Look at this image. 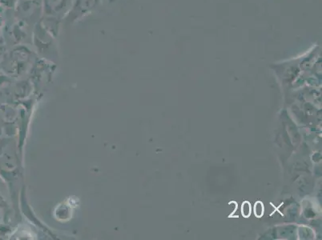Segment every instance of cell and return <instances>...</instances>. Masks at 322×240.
Returning <instances> with one entry per match:
<instances>
[{"instance_id":"cell-1","label":"cell","mask_w":322,"mask_h":240,"mask_svg":"<svg viewBox=\"0 0 322 240\" xmlns=\"http://www.w3.org/2000/svg\"><path fill=\"white\" fill-rule=\"evenodd\" d=\"M254 215L256 218H261L265 213V207L261 201H257L254 205Z\"/></svg>"},{"instance_id":"cell-2","label":"cell","mask_w":322,"mask_h":240,"mask_svg":"<svg viewBox=\"0 0 322 240\" xmlns=\"http://www.w3.org/2000/svg\"><path fill=\"white\" fill-rule=\"evenodd\" d=\"M252 207L251 203L249 201L243 202L241 205V215L244 218H249L251 216Z\"/></svg>"}]
</instances>
